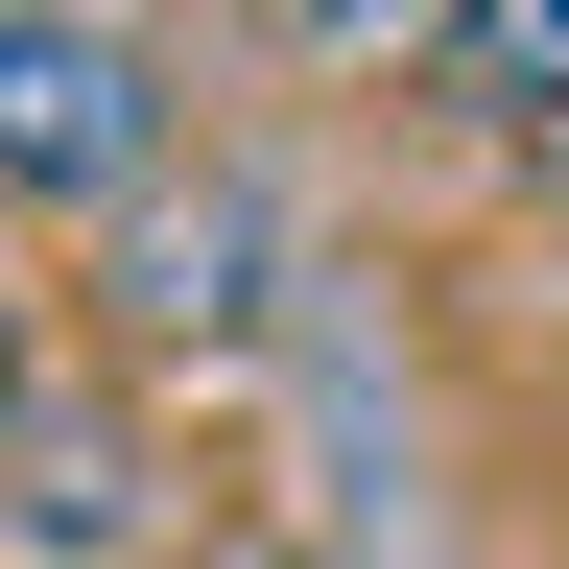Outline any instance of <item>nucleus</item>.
Here are the masks:
<instances>
[{"label":"nucleus","mask_w":569,"mask_h":569,"mask_svg":"<svg viewBox=\"0 0 569 569\" xmlns=\"http://www.w3.org/2000/svg\"><path fill=\"white\" fill-rule=\"evenodd\" d=\"M167 167V96L96 0H0V213H96Z\"/></svg>","instance_id":"f257e3e1"},{"label":"nucleus","mask_w":569,"mask_h":569,"mask_svg":"<svg viewBox=\"0 0 569 569\" xmlns=\"http://www.w3.org/2000/svg\"><path fill=\"white\" fill-rule=\"evenodd\" d=\"M142 546V451L96 403H24V569H119Z\"/></svg>","instance_id":"f03ea898"},{"label":"nucleus","mask_w":569,"mask_h":569,"mask_svg":"<svg viewBox=\"0 0 569 569\" xmlns=\"http://www.w3.org/2000/svg\"><path fill=\"white\" fill-rule=\"evenodd\" d=\"M451 119H498V142H569V0H475Z\"/></svg>","instance_id":"7ed1b4c3"},{"label":"nucleus","mask_w":569,"mask_h":569,"mask_svg":"<svg viewBox=\"0 0 569 569\" xmlns=\"http://www.w3.org/2000/svg\"><path fill=\"white\" fill-rule=\"evenodd\" d=\"M284 48H332V71H427L451 96V48H475V0H261Z\"/></svg>","instance_id":"20e7f679"},{"label":"nucleus","mask_w":569,"mask_h":569,"mask_svg":"<svg viewBox=\"0 0 569 569\" xmlns=\"http://www.w3.org/2000/svg\"><path fill=\"white\" fill-rule=\"evenodd\" d=\"M24 403H48V380H24V309H0V427H24Z\"/></svg>","instance_id":"39448f33"},{"label":"nucleus","mask_w":569,"mask_h":569,"mask_svg":"<svg viewBox=\"0 0 569 569\" xmlns=\"http://www.w3.org/2000/svg\"><path fill=\"white\" fill-rule=\"evenodd\" d=\"M546 190H569V142H546Z\"/></svg>","instance_id":"423d86ee"}]
</instances>
